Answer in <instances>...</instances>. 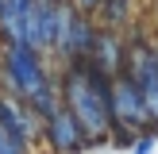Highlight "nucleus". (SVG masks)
<instances>
[{
	"mask_svg": "<svg viewBox=\"0 0 158 154\" xmlns=\"http://www.w3.org/2000/svg\"><path fill=\"white\" fill-rule=\"evenodd\" d=\"M89 62H93L104 77H120V73H123V62H127V46L120 43V35H116V31H100V27H97V38H93V50H89Z\"/></svg>",
	"mask_w": 158,
	"mask_h": 154,
	"instance_id": "7",
	"label": "nucleus"
},
{
	"mask_svg": "<svg viewBox=\"0 0 158 154\" xmlns=\"http://www.w3.org/2000/svg\"><path fill=\"white\" fill-rule=\"evenodd\" d=\"M0 12H4V0H0Z\"/></svg>",
	"mask_w": 158,
	"mask_h": 154,
	"instance_id": "13",
	"label": "nucleus"
},
{
	"mask_svg": "<svg viewBox=\"0 0 158 154\" xmlns=\"http://www.w3.org/2000/svg\"><path fill=\"white\" fill-rule=\"evenodd\" d=\"M151 146H154L151 135H147V139H135V154H151Z\"/></svg>",
	"mask_w": 158,
	"mask_h": 154,
	"instance_id": "12",
	"label": "nucleus"
},
{
	"mask_svg": "<svg viewBox=\"0 0 158 154\" xmlns=\"http://www.w3.org/2000/svg\"><path fill=\"white\" fill-rule=\"evenodd\" d=\"M69 4H73V12H77V15H93L100 4H104V0H69Z\"/></svg>",
	"mask_w": 158,
	"mask_h": 154,
	"instance_id": "11",
	"label": "nucleus"
},
{
	"mask_svg": "<svg viewBox=\"0 0 158 154\" xmlns=\"http://www.w3.org/2000/svg\"><path fill=\"white\" fill-rule=\"evenodd\" d=\"M0 85H4L8 96H15V100L27 104L39 89L50 85L46 66H43V54L27 50L23 43H4L0 46Z\"/></svg>",
	"mask_w": 158,
	"mask_h": 154,
	"instance_id": "2",
	"label": "nucleus"
},
{
	"mask_svg": "<svg viewBox=\"0 0 158 154\" xmlns=\"http://www.w3.org/2000/svg\"><path fill=\"white\" fill-rule=\"evenodd\" d=\"M54 4L58 0H35V4L23 12V31H19V43L35 54H46L54 43Z\"/></svg>",
	"mask_w": 158,
	"mask_h": 154,
	"instance_id": "4",
	"label": "nucleus"
},
{
	"mask_svg": "<svg viewBox=\"0 0 158 154\" xmlns=\"http://www.w3.org/2000/svg\"><path fill=\"white\" fill-rule=\"evenodd\" d=\"M108 116H112L116 127H143L151 116H147V104H143V92L135 89V81H131L127 73L112 77V92H108Z\"/></svg>",
	"mask_w": 158,
	"mask_h": 154,
	"instance_id": "3",
	"label": "nucleus"
},
{
	"mask_svg": "<svg viewBox=\"0 0 158 154\" xmlns=\"http://www.w3.org/2000/svg\"><path fill=\"white\" fill-rule=\"evenodd\" d=\"M93 38H97L93 19H89V15H73V23H69V31H66V43H62L58 54H62L66 62H81V58H89Z\"/></svg>",
	"mask_w": 158,
	"mask_h": 154,
	"instance_id": "8",
	"label": "nucleus"
},
{
	"mask_svg": "<svg viewBox=\"0 0 158 154\" xmlns=\"http://www.w3.org/2000/svg\"><path fill=\"white\" fill-rule=\"evenodd\" d=\"M0 131H8V135H15L19 143L31 146V139L43 131V120H39L35 112H31L23 100L8 96V92H0Z\"/></svg>",
	"mask_w": 158,
	"mask_h": 154,
	"instance_id": "5",
	"label": "nucleus"
},
{
	"mask_svg": "<svg viewBox=\"0 0 158 154\" xmlns=\"http://www.w3.org/2000/svg\"><path fill=\"white\" fill-rule=\"evenodd\" d=\"M43 135L58 154H81L85 150V135H81V127L73 123V116L66 108H58L50 120H43Z\"/></svg>",
	"mask_w": 158,
	"mask_h": 154,
	"instance_id": "6",
	"label": "nucleus"
},
{
	"mask_svg": "<svg viewBox=\"0 0 158 154\" xmlns=\"http://www.w3.org/2000/svg\"><path fill=\"white\" fill-rule=\"evenodd\" d=\"M0 154H31V150H27V143H19L15 135L0 131Z\"/></svg>",
	"mask_w": 158,
	"mask_h": 154,
	"instance_id": "10",
	"label": "nucleus"
},
{
	"mask_svg": "<svg viewBox=\"0 0 158 154\" xmlns=\"http://www.w3.org/2000/svg\"><path fill=\"white\" fill-rule=\"evenodd\" d=\"M108 92H112V77H104L89 58L69 62L66 73L58 81V96L62 108L73 116V123L81 127L85 146L108 143V131H112V116H108Z\"/></svg>",
	"mask_w": 158,
	"mask_h": 154,
	"instance_id": "1",
	"label": "nucleus"
},
{
	"mask_svg": "<svg viewBox=\"0 0 158 154\" xmlns=\"http://www.w3.org/2000/svg\"><path fill=\"white\" fill-rule=\"evenodd\" d=\"M97 15H100V31H116L131 19V0H104Z\"/></svg>",
	"mask_w": 158,
	"mask_h": 154,
	"instance_id": "9",
	"label": "nucleus"
}]
</instances>
